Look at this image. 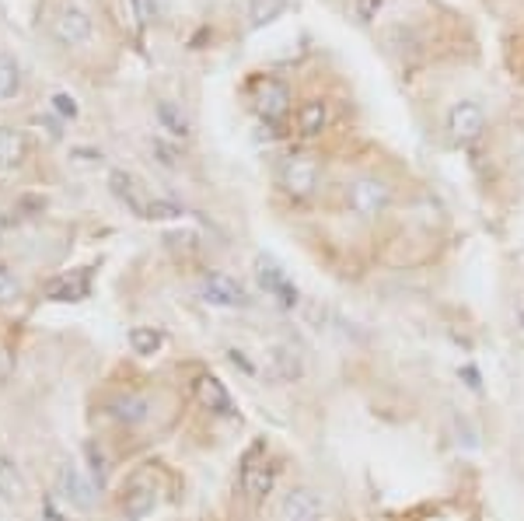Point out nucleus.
I'll list each match as a JSON object with an SVG mask.
<instances>
[{"mask_svg":"<svg viewBox=\"0 0 524 521\" xmlns=\"http://www.w3.org/2000/svg\"><path fill=\"white\" fill-rule=\"evenodd\" d=\"M25 158V136L18 130H7L0 126V165L4 168H15Z\"/></svg>","mask_w":524,"mask_h":521,"instance_id":"18","label":"nucleus"},{"mask_svg":"<svg viewBox=\"0 0 524 521\" xmlns=\"http://www.w3.org/2000/svg\"><path fill=\"white\" fill-rule=\"evenodd\" d=\"M53 109L64 115V119H74V115L81 113V109H77V98L67 95V91H56V95H53Z\"/></svg>","mask_w":524,"mask_h":521,"instance_id":"25","label":"nucleus"},{"mask_svg":"<svg viewBox=\"0 0 524 521\" xmlns=\"http://www.w3.org/2000/svg\"><path fill=\"white\" fill-rule=\"evenodd\" d=\"M0 235H4V221H0Z\"/></svg>","mask_w":524,"mask_h":521,"instance_id":"33","label":"nucleus"},{"mask_svg":"<svg viewBox=\"0 0 524 521\" xmlns=\"http://www.w3.org/2000/svg\"><path fill=\"white\" fill-rule=\"evenodd\" d=\"M133 7H137V22L147 25L154 18V0H133Z\"/></svg>","mask_w":524,"mask_h":521,"instance_id":"30","label":"nucleus"},{"mask_svg":"<svg viewBox=\"0 0 524 521\" xmlns=\"http://www.w3.org/2000/svg\"><path fill=\"white\" fill-rule=\"evenodd\" d=\"M346 204H350V210H353L361 221H374V217H381L388 210V204H391V189H388L381 179L364 175V179H357L346 189Z\"/></svg>","mask_w":524,"mask_h":521,"instance_id":"1","label":"nucleus"},{"mask_svg":"<svg viewBox=\"0 0 524 521\" xmlns=\"http://www.w3.org/2000/svg\"><path fill=\"white\" fill-rule=\"evenodd\" d=\"M280 518L283 521H321L325 518V504L315 490L308 486H294L291 494L280 500Z\"/></svg>","mask_w":524,"mask_h":521,"instance_id":"7","label":"nucleus"},{"mask_svg":"<svg viewBox=\"0 0 524 521\" xmlns=\"http://www.w3.org/2000/svg\"><path fill=\"white\" fill-rule=\"evenodd\" d=\"M325 123H329L325 102H321V98H308V102L301 105V113H297V130H301V136H319L321 130H325Z\"/></svg>","mask_w":524,"mask_h":521,"instance_id":"16","label":"nucleus"},{"mask_svg":"<svg viewBox=\"0 0 524 521\" xmlns=\"http://www.w3.org/2000/svg\"><path fill=\"white\" fill-rule=\"evenodd\" d=\"M172 217H183V206L172 200H154L147 210V221H172Z\"/></svg>","mask_w":524,"mask_h":521,"instance_id":"24","label":"nucleus"},{"mask_svg":"<svg viewBox=\"0 0 524 521\" xmlns=\"http://www.w3.org/2000/svg\"><path fill=\"white\" fill-rule=\"evenodd\" d=\"M280 11H283V0H255L252 4V25L259 28V25L273 22Z\"/></svg>","mask_w":524,"mask_h":521,"instance_id":"23","label":"nucleus"},{"mask_svg":"<svg viewBox=\"0 0 524 521\" xmlns=\"http://www.w3.org/2000/svg\"><path fill=\"white\" fill-rule=\"evenodd\" d=\"M0 494L7 500H18L25 497V479L18 476V469L0 455Z\"/></svg>","mask_w":524,"mask_h":521,"instance_id":"21","label":"nucleus"},{"mask_svg":"<svg viewBox=\"0 0 524 521\" xmlns=\"http://www.w3.org/2000/svg\"><path fill=\"white\" fill-rule=\"evenodd\" d=\"M49 301H60V305H70V301H88L92 297V273L77 270L67 273V276H56L46 287Z\"/></svg>","mask_w":524,"mask_h":521,"instance_id":"11","label":"nucleus"},{"mask_svg":"<svg viewBox=\"0 0 524 521\" xmlns=\"http://www.w3.org/2000/svg\"><path fill=\"white\" fill-rule=\"evenodd\" d=\"M448 130H451L458 144H469V140H476L486 130V115H482L476 102H458L455 109L448 113Z\"/></svg>","mask_w":524,"mask_h":521,"instance_id":"9","label":"nucleus"},{"mask_svg":"<svg viewBox=\"0 0 524 521\" xmlns=\"http://www.w3.org/2000/svg\"><path fill=\"white\" fill-rule=\"evenodd\" d=\"M353 7H357V18H361V22H374L378 11H381V0H353Z\"/></svg>","mask_w":524,"mask_h":521,"instance_id":"26","label":"nucleus"},{"mask_svg":"<svg viewBox=\"0 0 524 521\" xmlns=\"http://www.w3.org/2000/svg\"><path fill=\"white\" fill-rule=\"evenodd\" d=\"M161 340H164V336H161L154 326H133V329H130V346H133V354H140V357L158 354Z\"/></svg>","mask_w":524,"mask_h":521,"instance_id":"20","label":"nucleus"},{"mask_svg":"<svg viewBox=\"0 0 524 521\" xmlns=\"http://www.w3.org/2000/svg\"><path fill=\"white\" fill-rule=\"evenodd\" d=\"M200 297H203L206 305H213V308H245V305H249L245 287H242L238 280L224 276V273H210V276H203Z\"/></svg>","mask_w":524,"mask_h":521,"instance_id":"5","label":"nucleus"},{"mask_svg":"<svg viewBox=\"0 0 524 521\" xmlns=\"http://www.w3.org/2000/svg\"><path fill=\"white\" fill-rule=\"evenodd\" d=\"M15 295H18V287H15V280H11L7 273L0 270V305H4V301H15Z\"/></svg>","mask_w":524,"mask_h":521,"instance_id":"29","label":"nucleus"},{"mask_svg":"<svg viewBox=\"0 0 524 521\" xmlns=\"http://www.w3.org/2000/svg\"><path fill=\"white\" fill-rule=\"evenodd\" d=\"M154 504H158V494H154L151 486H133V490L126 494V500H123V511H126V518L140 521L154 511Z\"/></svg>","mask_w":524,"mask_h":521,"instance_id":"17","label":"nucleus"},{"mask_svg":"<svg viewBox=\"0 0 524 521\" xmlns=\"http://www.w3.org/2000/svg\"><path fill=\"white\" fill-rule=\"evenodd\" d=\"M276 483V466L259 458V448H252L245 466H242V490L249 500H266V494H273Z\"/></svg>","mask_w":524,"mask_h":521,"instance_id":"6","label":"nucleus"},{"mask_svg":"<svg viewBox=\"0 0 524 521\" xmlns=\"http://www.w3.org/2000/svg\"><path fill=\"white\" fill-rule=\"evenodd\" d=\"M196 396H200V403H203L210 413H217V416H234L238 406H234V399H231V392L224 388L221 378H213V375H203L200 382H196Z\"/></svg>","mask_w":524,"mask_h":521,"instance_id":"12","label":"nucleus"},{"mask_svg":"<svg viewBox=\"0 0 524 521\" xmlns=\"http://www.w3.org/2000/svg\"><path fill=\"white\" fill-rule=\"evenodd\" d=\"M109 185H113L115 196L130 206L137 217L147 221V210H151L154 200H147V196H143V189H140V182L133 179V175H126V172H113V175H109Z\"/></svg>","mask_w":524,"mask_h":521,"instance_id":"13","label":"nucleus"},{"mask_svg":"<svg viewBox=\"0 0 524 521\" xmlns=\"http://www.w3.org/2000/svg\"><path fill=\"white\" fill-rule=\"evenodd\" d=\"M154 115H158L161 130H168L172 136H185V134H189V119H185L183 109H179L175 102H158Z\"/></svg>","mask_w":524,"mask_h":521,"instance_id":"19","label":"nucleus"},{"mask_svg":"<svg viewBox=\"0 0 524 521\" xmlns=\"http://www.w3.org/2000/svg\"><path fill=\"white\" fill-rule=\"evenodd\" d=\"M270 375L276 382H297L304 375V361L294 346H273L270 350Z\"/></svg>","mask_w":524,"mask_h":521,"instance_id":"14","label":"nucleus"},{"mask_svg":"<svg viewBox=\"0 0 524 521\" xmlns=\"http://www.w3.org/2000/svg\"><path fill=\"white\" fill-rule=\"evenodd\" d=\"M56 483H60V494L77 507V511H92L94 507V486L84 479V473L77 469V466H60V476H56Z\"/></svg>","mask_w":524,"mask_h":521,"instance_id":"10","label":"nucleus"},{"mask_svg":"<svg viewBox=\"0 0 524 521\" xmlns=\"http://www.w3.org/2000/svg\"><path fill=\"white\" fill-rule=\"evenodd\" d=\"M18 91H22V74H18V67L7 56H0V102L15 98Z\"/></svg>","mask_w":524,"mask_h":521,"instance_id":"22","label":"nucleus"},{"mask_svg":"<svg viewBox=\"0 0 524 521\" xmlns=\"http://www.w3.org/2000/svg\"><path fill=\"white\" fill-rule=\"evenodd\" d=\"M280 185L294 196V200H304L315 193L319 185V161L308 158V155H294L280 165Z\"/></svg>","mask_w":524,"mask_h":521,"instance_id":"3","label":"nucleus"},{"mask_svg":"<svg viewBox=\"0 0 524 521\" xmlns=\"http://www.w3.org/2000/svg\"><path fill=\"white\" fill-rule=\"evenodd\" d=\"M88 35H92V18L81 7H64L53 18V39L60 45H81L88 43Z\"/></svg>","mask_w":524,"mask_h":521,"instance_id":"8","label":"nucleus"},{"mask_svg":"<svg viewBox=\"0 0 524 521\" xmlns=\"http://www.w3.org/2000/svg\"><path fill=\"white\" fill-rule=\"evenodd\" d=\"M109 413H113L119 424H143V420L151 416V403H147L143 396L126 392V396H119V399L109 403Z\"/></svg>","mask_w":524,"mask_h":521,"instance_id":"15","label":"nucleus"},{"mask_svg":"<svg viewBox=\"0 0 524 521\" xmlns=\"http://www.w3.org/2000/svg\"><path fill=\"white\" fill-rule=\"evenodd\" d=\"M84 455H88V462H92L94 476L105 479V458H102V452H98V445H94V441H88V445H84Z\"/></svg>","mask_w":524,"mask_h":521,"instance_id":"27","label":"nucleus"},{"mask_svg":"<svg viewBox=\"0 0 524 521\" xmlns=\"http://www.w3.org/2000/svg\"><path fill=\"white\" fill-rule=\"evenodd\" d=\"M255 280H259V287L270 297H276V305H283V308H294L297 297H301L294 280L287 276V270H283L276 259H270V255H255Z\"/></svg>","mask_w":524,"mask_h":521,"instance_id":"2","label":"nucleus"},{"mask_svg":"<svg viewBox=\"0 0 524 521\" xmlns=\"http://www.w3.org/2000/svg\"><path fill=\"white\" fill-rule=\"evenodd\" d=\"M458 375H461V382H465V386L472 388V392H479V388H482V378H479V367H472V364H465V367H461Z\"/></svg>","mask_w":524,"mask_h":521,"instance_id":"28","label":"nucleus"},{"mask_svg":"<svg viewBox=\"0 0 524 521\" xmlns=\"http://www.w3.org/2000/svg\"><path fill=\"white\" fill-rule=\"evenodd\" d=\"M154 151H158V155H161V165H168V168L175 165V151H168L164 144H154Z\"/></svg>","mask_w":524,"mask_h":521,"instance_id":"31","label":"nucleus"},{"mask_svg":"<svg viewBox=\"0 0 524 521\" xmlns=\"http://www.w3.org/2000/svg\"><path fill=\"white\" fill-rule=\"evenodd\" d=\"M252 102H255V113L262 115L266 123H276V119H283L287 109H291V91H287L283 81H276V77H262V81H255Z\"/></svg>","mask_w":524,"mask_h":521,"instance_id":"4","label":"nucleus"},{"mask_svg":"<svg viewBox=\"0 0 524 521\" xmlns=\"http://www.w3.org/2000/svg\"><path fill=\"white\" fill-rule=\"evenodd\" d=\"M231 364H242V371H249V375H252V371H255V367H252V364L245 361V357H242L238 350H231Z\"/></svg>","mask_w":524,"mask_h":521,"instance_id":"32","label":"nucleus"}]
</instances>
